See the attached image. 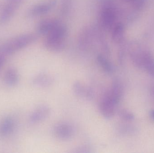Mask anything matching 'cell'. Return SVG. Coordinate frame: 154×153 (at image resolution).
I'll return each instance as SVG.
<instances>
[{
    "instance_id": "1",
    "label": "cell",
    "mask_w": 154,
    "mask_h": 153,
    "mask_svg": "<svg viewBox=\"0 0 154 153\" xmlns=\"http://www.w3.org/2000/svg\"><path fill=\"white\" fill-rule=\"evenodd\" d=\"M38 33H28L19 35L5 41L0 47V53L10 55L27 47L38 40Z\"/></svg>"
},
{
    "instance_id": "2",
    "label": "cell",
    "mask_w": 154,
    "mask_h": 153,
    "mask_svg": "<svg viewBox=\"0 0 154 153\" xmlns=\"http://www.w3.org/2000/svg\"><path fill=\"white\" fill-rule=\"evenodd\" d=\"M68 33L67 27L61 23L55 29L45 36L43 45L51 52H60L66 47V40Z\"/></svg>"
},
{
    "instance_id": "3",
    "label": "cell",
    "mask_w": 154,
    "mask_h": 153,
    "mask_svg": "<svg viewBox=\"0 0 154 153\" xmlns=\"http://www.w3.org/2000/svg\"><path fill=\"white\" fill-rule=\"evenodd\" d=\"M117 12L112 3L109 1L104 2L100 11L98 27L103 31L111 30L116 24Z\"/></svg>"
},
{
    "instance_id": "4",
    "label": "cell",
    "mask_w": 154,
    "mask_h": 153,
    "mask_svg": "<svg viewBox=\"0 0 154 153\" xmlns=\"http://www.w3.org/2000/svg\"><path fill=\"white\" fill-rule=\"evenodd\" d=\"M57 4V0H48L32 6L27 11V15L30 18L38 17L48 13Z\"/></svg>"
},
{
    "instance_id": "5",
    "label": "cell",
    "mask_w": 154,
    "mask_h": 153,
    "mask_svg": "<svg viewBox=\"0 0 154 153\" xmlns=\"http://www.w3.org/2000/svg\"><path fill=\"white\" fill-rule=\"evenodd\" d=\"M97 41V27H87L81 31L79 37V43L82 49H87Z\"/></svg>"
},
{
    "instance_id": "6",
    "label": "cell",
    "mask_w": 154,
    "mask_h": 153,
    "mask_svg": "<svg viewBox=\"0 0 154 153\" xmlns=\"http://www.w3.org/2000/svg\"><path fill=\"white\" fill-rule=\"evenodd\" d=\"M117 104L111 99L108 93H106L100 100L99 110L100 114L107 119H110L114 116Z\"/></svg>"
},
{
    "instance_id": "7",
    "label": "cell",
    "mask_w": 154,
    "mask_h": 153,
    "mask_svg": "<svg viewBox=\"0 0 154 153\" xmlns=\"http://www.w3.org/2000/svg\"><path fill=\"white\" fill-rule=\"evenodd\" d=\"M53 133L57 138L63 141H67L72 138L74 135V128L68 123H59L54 127Z\"/></svg>"
},
{
    "instance_id": "8",
    "label": "cell",
    "mask_w": 154,
    "mask_h": 153,
    "mask_svg": "<svg viewBox=\"0 0 154 153\" xmlns=\"http://www.w3.org/2000/svg\"><path fill=\"white\" fill-rule=\"evenodd\" d=\"M62 22L56 19H47L40 21L36 26L37 33L38 35L47 36Z\"/></svg>"
},
{
    "instance_id": "9",
    "label": "cell",
    "mask_w": 154,
    "mask_h": 153,
    "mask_svg": "<svg viewBox=\"0 0 154 153\" xmlns=\"http://www.w3.org/2000/svg\"><path fill=\"white\" fill-rule=\"evenodd\" d=\"M20 5L8 1L3 4L0 10V25H4L10 21Z\"/></svg>"
},
{
    "instance_id": "10",
    "label": "cell",
    "mask_w": 154,
    "mask_h": 153,
    "mask_svg": "<svg viewBox=\"0 0 154 153\" xmlns=\"http://www.w3.org/2000/svg\"><path fill=\"white\" fill-rule=\"evenodd\" d=\"M73 91L78 97L84 98L88 100L93 99L94 92L91 88L85 86L82 83L77 81L73 85Z\"/></svg>"
},
{
    "instance_id": "11",
    "label": "cell",
    "mask_w": 154,
    "mask_h": 153,
    "mask_svg": "<svg viewBox=\"0 0 154 153\" xmlns=\"http://www.w3.org/2000/svg\"><path fill=\"white\" fill-rule=\"evenodd\" d=\"M51 113L50 108L47 105H42L36 108L31 114L29 121L32 124L40 122L48 117Z\"/></svg>"
},
{
    "instance_id": "12",
    "label": "cell",
    "mask_w": 154,
    "mask_h": 153,
    "mask_svg": "<svg viewBox=\"0 0 154 153\" xmlns=\"http://www.w3.org/2000/svg\"><path fill=\"white\" fill-rule=\"evenodd\" d=\"M111 38L114 43L121 44L125 39V27L122 22H118L115 24L111 30Z\"/></svg>"
},
{
    "instance_id": "13",
    "label": "cell",
    "mask_w": 154,
    "mask_h": 153,
    "mask_svg": "<svg viewBox=\"0 0 154 153\" xmlns=\"http://www.w3.org/2000/svg\"><path fill=\"white\" fill-rule=\"evenodd\" d=\"M141 68L145 69L154 78V57L149 51H144Z\"/></svg>"
},
{
    "instance_id": "14",
    "label": "cell",
    "mask_w": 154,
    "mask_h": 153,
    "mask_svg": "<svg viewBox=\"0 0 154 153\" xmlns=\"http://www.w3.org/2000/svg\"><path fill=\"white\" fill-rule=\"evenodd\" d=\"M54 79L50 75L41 73L35 76L32 80V84L39 88H47L53 84Z\"/></svg>"
},
{
    "instance_id": "15",
    "label": "cell",
    "mask_w": 154,
    "mask_h": 153,
    "mask_svg": "<svg viewBox=\"0 0 154 153\" xmlns=\"http://www.w3.org/2000/svg\"><path fill=\"white\" fill-rule=\"evenodd\" d=\"M15 123L11 117H6L0 123V136L6 137L10 135L14 130Z\"/></svg>"
},
{
    "instance_id": "16",
    "label": "cell",
    "mask_w": 154,
    "mask_h": 153,
    "mask_svg": "<svg viewBox=\"0 0 154 153\" xmlns=\"http://www.w3.org/2000/svg\"><path fill=\"white\" fill-rule=\"evenodd\" d=\"M123 87L118 80H115L112 82L111 89L107 93L109 97L116 103L118 104L123 95Z\"/></svg>"
},
{
    "instance_id": "17",
    "label": "cell",
    "mask_w": 154,
    "mask_h": 153,
    "mask_svg": "<svg viewBox=\"0 0 154 153\" xmlns=\"http://www.w3.org/2000/svg\"><path fill=\"white\" fill-rule=\"evenodd\" d=\"M4 80L5 84L8 86H15L19 81V75L17 70L14 68L7 69L5 73Z\"/></svg>"
},
{
    "instance_id": "18",
    "label": "cell",
    "mask_w": 154,
    "mask_h": 153,
    "mask_svg": "<svg viewBox=\"0 0 154 153\" xmlns=\"http://www.w3.org/2000/svg\"><path fill=\"white\" fill-rule=\"evenodd\" d=\"M97 61L100 67L106 72L109 74L112 73L114 71V66L112 63L104 55L100 54L97 56Z\"/></svg>"
},
{
    "instance_id": "19",
    "label": "cell",
    "mask_w": 154,
    "mask_h": 153,
    "mask_svg": "<svg viewBox=\"0 0 154 153\" xmlns=\"http://www.w3.org/2000/svg\"><path fill=\"white\" fill-rule=\"evenodd\" d=\"M73 0H60V12L63 16H66L69 13Z\"/></svg>"
},
{
    "instance_id": "20",
    "label": "cell",
    "mask_w": 154,
    "mask_h": 153,
    "mask_svg": "<svg viewBox=\"0 0 154 153\" xmlns=\"http://www.w3.org/2000/svg\"><path fill=\"white\" fill-rule=\"evenodd\" d=\"M119 115L122 119L126 121H131L134 118V114L126 110L123 109L119 110Z\"/></svg>"
},
{
    "instance_id": "21",
    "label": "cell",
    "mask_w": 154,
    "mask_h": 153,
    "mask_svg": "<svg viewBox=\"0 0 154 153\" xmlns=\"http://www.w3.org/2000/svg\"><path fill=\"white\" fill-rule=\"evenodd\" d=\"M145 3L146 0H133L131 3L135 9L141 10L143 8Z\"/></svg>"
},
{
    "instance_id": "22",
    "label": "cell",
    "mask_w": 154,
    "mask_h": 153,
    "mask_svg": "<svg viewBox=\"0 0 154 153\" xmlns=\"http://www.w3.org/2000/svg\"><path fill=\"white\" fill-rule=\"evenodd\" d=\"M8 1L20 5L22 3L23 0H7Z\"/></svg>"
},
{
    "instance_id": "23",
    "label": "cell",
    "mask_w": 154,
    "mask_h": 153,
    "mask_svg": "<svg viewBox=\"0 0 154 153\" xmlns=\"http://www.w3.org/2000/svg\"><path fill=\"white\" fill-rule=\"evenodd\" d=\"M150 116L152 117V118L154 120V110H151L150 111Z\"/></svg>"
},
{
    "instance_id": "24",
    "label": "cell",
    "mask_w": 154,
    "mask_h": 153,
    "mask_svg": "<svg viewBox=\"0 0 154 153\" xmlns=\"http://www.w3.org/2000/svg\"><path fill=\"white\" fill-rule=\"evenodd\" d=\"M126 1L128 2L131 3L133 0H125Z\"/></svg>"
}]
</instances>
